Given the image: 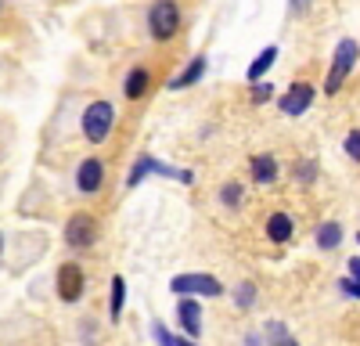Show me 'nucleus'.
<instances>
[{
	"label": "nucleus",
	"instance_id": "nucleus-28",
	"mask_svg": "<svg viewBox=\"0 0 360 346\" xmlns=\"http://www.w3.org/2000/svg\"><path fill=\"white\" fill-rule=\"evenodd\" d=\"M310 8V0H292V15H303Z\"/></svg>",
	"mask_w": 360,
	"mask_h": 346
},
{
	"label": "nucleus",
	"instance_id": "nucleus-31",
	"mask_svg": "<svg viewBox=\"0 0 360 346\" xmlns=\"http://www.w3.org/2000/svg\"><path fill=\"white\" fill-rule=\"evenodd\" d=\"M0 11H4V0H0Z\"/></svg>",
	"mask_w": 360,
	"mask_h": 346
},
{
	"label": "nucleus",
	"instance_id": "nucleus-10",
	"mask_svg": "<svg viewBox=\"0 0 360 346\" xmlns=\"http://www.w3.org/2000/svg\"><path fill=\"white\" fill-rule=\"evenodd\" d=\"M176 321L188 339H198L202 335V303L195 296H180L176 300Z\"/></svg>",
	"mask_w": 360,
	"mask_h": 346
},
{
	"label": "nucleus",
	"instance_id": "nucleus-6",
	"mask_svg": "<svg viewBox=\"0 0 360 346\" xmlns=\"http://www.w3.org/2000/svg\"><path fill=\"white\" fill-rule=\"evenodd\" d=\"M356 58H360L356 40H339L335 58H332V69H328V79H324V94H339V91H342V83H346V76L353 72Z\"/></svg>",
	"mask_w": 360,
	"mask_h": 346
},
{
	"label": "nucleus",
	"instance_id": "nucleus-12",
	"mask_svg": "<svg viewBox=\"0 0 360 346\" xmlns=\"http://www.w3.org/2000/svg\"><path fill=\"white\" fill-rule=\"evenodd\" d=\"M263 231H266V238L274 242V245H285V242H292V235H295V220H292V213H270L266 217V224H263Z\"/></svg>",
	"mask_w": 360,
	"mask_h": 346
},
{
	"label": "nucleus",
	"instance_id": "nucleus-4",
	"mask_svg": "<svg viewBox=\"0 0 360 346\" xmlns=\"http://www.w3.org/2000/svg\"><path fill=\"white\" fill-rule=\"evenodd\" d=\"M54 293L62 303H79L86 296V271L79 267V260H65V264H58L54 271Z\"/></svg>",
	"mask_w": 360,
	"mask_h": 346
},
{
	"label": "nucleus",
	"instance_id": "nucleus-24",
	"mask_svg": "<svg viewBox=\"0 0 360 346\" xmlns=\"http://www.w3.org/2000/svg\"><path fill=\"white\" fill-rule=\"evenodd\" d=\"M270 94H274V86L270 83H252V105H263V101H270Z\"/></svg>",
	"mask_w": 360,
	"mask_h": 346
},
{
	"label": "nucleus",
	"instance_id": "nucleus-11",
	"mask_svg": "<svg viewBox=\"0 0 360 346\" xmlns=\"http://www.w3.org/2000/svg\"><path fill=\"white\" fill-rule=\"evenodd\" d=\"M249 177H252V184H274L281 177V162L270 152H259L249 159Z\"/></svg>",
	"mask_w": 360,
	"mask_h": 346
},
{
	"label": "nucleus",
	"instance_id": "nucleus-20",
	"mask_svg": "<svg viewBox=\"0 0 360 346\" xmlns=\"http://www.w3.org/2000/svg\"><path fill=\"white\" fill-rule=\"evenodd\" d=\"M292 177H295L299 184H314V181H317V162H314V159H299V162L292 166Z\"/></svg>",
	"mask_w": 360,
	"mask_h": 346
},
{
	"label": "nucleus",
	"instance_id": "nucleus-14",
	"mask_svg": "<svg viewBox=\"0 0 360 346\" xmlns=\"http://www.w3.org/2000/svg\"><path fill=\"white\" fill-rule=\"evenodd\" d=\"M205 65H209V62H205V54H195L191 62H188L184 69H180V72H176V76H173L166 86H169V91H188V86H195V83L205 76Z\"/></svg>",
	"mask_w": 360,
	"mask_h": 346
},
{
	"label": "nucleus",
	"instance_id": "nucleus-27",
	"mask_svg": "<svg viewBox=\"0 0 360 346\" xmlns=\"http://www.w3.org/2000/svg\"><path fill=\"white\" fill-rule=\"evenodd\" d=\"M349 278H353V281H360V256H353V260H349Z\"/></svg>",
	"mask_w": 360,
	"mask_h": 346
},
{
	"label": "nucleus",
	"instance_id": "nucleus-22",
	"mask_svg": "<svg viewBox=\"0 0 360 346\" xmlns=\"http://www.w3.org/2000/svg\"><path fill=\"white\" fill-rule=\"evenodd\" d=\"M152 339H155V346H176L180 335H173L162 321H152Z\"/></svg>",
	"mask_w": 360,
	"mask_h": 346
},
{
	"label": "nucleus",
	"instance_id": "nucleus-21",
	"mask_svg": "<svg viewBox=\"0 0 360 346\" xmlns=\"http://www.w3.org/2000/svg\"><path fill=\"white\" fill-rule=\"evenodd\" d=\"M234 303H238V310H252V303H256V285L252 281H242L234 288Z\"/></svg>",
	"mask_w": 360,
	"mask_h": 346
},
{
	"label": "nucleus",
	"instance_id": "nucleus-26",
	"mask_svg": "<svg viewBox=\"0 0 360 346\" xmlns=\"http://www.w3.org/2000/svg\"><path fill=\"white\" fill-rule=\"evenodd\" d=\"M242 346H266V342H263V335H259V332H245Z\"/></svg>",
	"mask_w": 360,
	"mask_h": 346
},
{
	"label": "nucleus",
	"instance_id": "nucleus-13",
	"mask_svg": "<svg viewBox=\"0 0 360 346\" xmlns=\"http://www.w3.org/2000/svg\"><path fill=\"white\" fill-rule=\"evenodd\" d=\"M148 91H152V69H144V65H134L123 79V98L127 101H141Z\"/></svg>",
	"mask_w": 360,
	"mask_h": 346
},
{
	"label": "nucleus",
	"instance_id": "nucleus-32",
	"mask_svg": "<svg viewBox=\"0 0 360 346\" xmlns=\"http://www.w3.org/2000/svg\"><path fill=\"white\" fill-rule=\"evenodd\" d=\"M356 238H360V235H356Z\"/></svg>",
	"mask_w": 360,
	"mask_h": 346
},
{
	"label": "nucleus",
	"instance_id": "nucleus-2",
	"mask_svg": "<svg viewBox=\"0 0 360 346\" xmlns=\"http://www.w3.org/2000/svg\"><path fill=\"white\" fill-rule=\"evenodd\" d=\"M62 238L72 252H86V249H94L98 238H101V220L94 213H86V210H76L65 227H62Z\"/></svg>",
	"mask_w": 360,
	"mask_h": 346
},
{
	"label": "nucleus",
	"instance_id": "nucleus-1",
	"mask_svg": "<svg viewBox=\"0 0 360 346\" xmlns=\"http://www.w3.org/2000/svg\"><path fill=\"white\" fill-rule=\"evenodd\" d=\"M79 130L90 144H105L115 130V105L108 98H94L79 115Z\"/></svg>",
	"mask_w": 360,
	"mask_h": 346
},
{
	"label": "nucleus",
	"instance_id": "nucleus-17",
	"mask_svg": "<svg viewBox=\"0 0 360 346\" xmlns=\"http://www.w3.org/2000/svg\"><path fill=\"white\" fill-rule=\"evenodd\" d=\"M314 242H317V249H321V252L339 249V242H342V224H339V220H324V224H317Z\"/></svg>",
	"mask_w": 360,
	"mask_h": 346
},
{
	"label": "nucleus",
	"instance_id": "nucleus-19",
	"mask_svg": "<svg viewBox=\"0 0 360 346\" xmlns=\"http://www.w3.org/2000/svg\"><path fill=\"white\" fill-rule=\"evenodd\" d=\"M266 346H299V342L292 339V332L281 321H270L266 325Z\"/></svg>",
	"mask_w": 360,
	"mask_h": 346
},
{
	"label": "nucleus",
	"instance_id": "nucleus-3",
	"mask_svg": "<svg viewBox=\"0 0 360 346\" xmlns=\"http://www.w3.org/2000/svg\"><path fill=\"white\" fill-rule=\"evenodd\" d=\"M180 4L176 0H152V8H148V37L155 44H169L176 33H180Z\"/></svg>",
	"mask_w": 360,
	"mask_h": 346
},
{
	"label": "nucleus",
	"instance_id": "nucleus-30",
	"mask_svg": "<svg viewBox=\"0 0 360 346\" xmlns=\"http://www.w3.org/2000/svg\"><path fill=\"white\" fill-rule=\"evenodd\" d=\"M0 256H4V231H0Z\"/></svg>",
	"mask_w": 360,
	"mask_h": 346
},
{
	"label": "nucleus",
	"instance_id": "nucleus-8",
	"mask_svg": "<svg viewBox=\"0 0 360 346\" xmlns=\"http://www.w3.org/2000/svg\"><path fill=\"white\" fill-rule=\"evenodd\" d=\"M314 98H317V86H314V83H307V79H295V83H288V91L278 98V108L295 120V115L310 112Z\"/></svg>",
	"mask_w": 360,
	"mask_h": 346
},
{
	"label": "nucleus",
	"instance_id": "nucleus-29",
	"mask_svg": "<svg viewBox=\"0 0 360 346\" xmlns=\"http://www.w3.org/2000/svg\"><path fill=\"white\" fill-rule=\"evenodd\" d=\"M176 346H198V342H195V339H188V335H180V339H176Z\"/></svg>",
	"mask_w": 360,
	"mask_h": 346
},
{
	"label": "nucleus",
	"instance_id": "nucleus-18",
	"mask_svg": "<svg viewBox=\"0 0 360 346\" xmlns=\"http://www.w3.org/2000/svg\"><path fill=\"white\" fill-rule=\"evenodd\" d=\"M220 202L227 210H242V202H245V188L238 184V181H227L224 188H220Z\"/></svg>",
	"mask_w": 360,
	"mask_h": 346
},
{
	"label": "nucleus",
	"instance_id": "nucleus-23",
	"mask_svg": "<svg viewBox=\"0 0 360 346\" xmlns=\"http://www.w3.org/2000/svg\"><path fill=\"white\" fill-rule=\"evenodd\" d=\"M342 144H346V155H349L353 162H360V130H349Z\"/></svg>",
	"mask_w": 360,
	"mask_h": 346
},
{
	"label": "nucleus",
	"instance_id": "nucleus-16",
	"mask_svg": "<svg viewBox=\"0 0 360 346\" xmlns=\"http://www.w3.org/2000/svg\"><path fill=\"white\" fill-rule=\"evenodd\" d=\"M274 62H278V47L270 44V47H263V51L252 58V65L245 69V79H249V83H259L270 69H274Z\"/></svg>",
	"mask_w": 360,
	"mask_h": 346
},
{
	"label": "nucleus",
	"instance_id": "nucleus-15",
	"mask_svg": "<svg viewBox=\"0 0 360 346\" xmlns=\"http://www.w3.org/2000/svg\"><path fill=\"white\" fill-rule=\"evenodd\" d=\"M123 307H127V278L112 274V281H108V321L112 325L123 321Z\"/></svg>",
	"mask_w": 360,
	"mask_h": 346
},
{
	"label": "nucleus",
	"instance_id": "nucleus-7",
	"mask_svg": "<svg viewBox=\"0 0 360 346\" xmlns=\"http://www.w3.org/2000/svg\"><path fill=\"white\" fill-rule=\"evenodd\" d=\"M105 177H108L105 162H101L98 155H90V159H79V166H76V173H72V184H76V191H79V195L94 198V195H101Z\"/></svg>",
	"mask_w": 360,
	"mask_h": 346
},
{
	"label": "nucleus",
	"instance_id": "nucleus-5",
	"mask_svg": "<svg viewBox=\"0 0 360 346\" xmlns=\"http://www.w3.org/2000/svg\"><path fill=\"white\" fill-rule=\"evenodd\" d=\"M169 288L173 296H205V300H217L224 296V281L217 274H205V271H195V274H173L169 278Z\"/></svg>",
	"mask_w": 360,
	"mask_h": 346
},
{
	"label": "nucleus",
	"instance_id": "nucleus-9",
	"mask_svg": "<svg viewBox=\"0 0 360 346\" xmlns=\"http://www.w3.org/2000/svg\"><path fill=\"white\" fill-rule=\"evenodd\" d=\"M152 173H155V177H173V181H180V173H184V169H176V166H169V162H159V159H152V155H141V159L130 166V173H127V188L144 184Z\"/></svg>",
	"mask_w": 360,
	"mask_h": 346
},
{
	"label": "nucleus",
	"instance_id": "nucleus-25",
	"mask_svg": "<svg viewBox=\"0 0 360 346\" xmlns=\"http://www.w3.org/2000/svg\"><path fill=\"white\" fill-rule=\"evenodd\" d=\"M339 288H342V293H346L349 300H360V281H353L349 274H346V278L339 281Z\"/></svg>",
	"mask_w": 360,
	"mask_h": 346
}]
</instances>
